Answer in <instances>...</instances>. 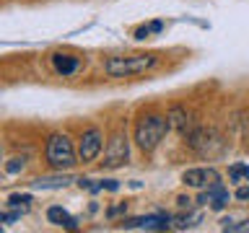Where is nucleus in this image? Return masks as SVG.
<instances>
[{"label":"nucleus","instance_id":"7","mask_svg":"<svg viewBox=\"0 0 249 233\" xmlns=\"http://www.w3.org/2000/svg\"><path fill=\"white\" fill-rule=\"evenodd\" d=\"M182 182L187 186H195V189H208L210 184H215L218 182V171L215 168H187L184 171V176H182Z\"/></svg>","mask_w":249,"mask_h":233},{"label":"nucleus","instance_id":"18","mask_svg":"<svg viewBox=\"0 0 249 233\" xmlns=\"http://www.w3.org/2000/svg\"><path fill=\"white\" fill-rule=\"evenodd\" d=\"M21 168H23V158H11V163H5L8 174H18Z\"/></svg>","mask_w":249,"mask_h":233},{"label":"nucleus","instance_id":"8","mask_svg":"<svg viewBox=\"0 0 249 233\" xmlns=\"http://www.w3.org/2000/svg\"><path fill=\"white\" fill-rule=\"evenodd\" d=\"M171 225V217L166 213H156V215H145V217H135L127 220L124 228H145V231H166Z\"/></svg>","mask_w":249,"mask_h":233},{"label":"nucleus","instance_id":"12","mask_svg":"<svg viewBox=\"0 0 249 233\" xmlns=\"http://www.w3.org/2000/svg\"><path fill=\"white\" fill-rule=\"evenodd\" d=\"M47 217H50V223H54V225H62V228H78V223H75V217L68 213V210H62L60 205H54V207H50L47 210Z\"/></svg>","mask_w":249,"mask_h":233},{"label":"nucleus","instance_id":"4","mask_svg":"<svg viewBox=\"0 0 249 233\" xmlns=\"http://www.w3.org/2000/svg\"><path fill=\"white\" fill-rule=\"evenodd\" d=\"M44 155L50 161L52 168H73L75 163V150H73V143L65 137V135H52L47 140V148H44Z\"/></svg>","mask_w":249,"mask_h":233},{"label":"nucleus","instance_id":"16","mask_svg":"<svg viewBox=\"0 0 249 233\" xmlns=\"http://www.w3.org/2000/svg\"><path fill=\"white\" fill-rule=\"evenodd\" d=\"M29 202H31V194H11L8 205H11V207H21V210H26V207H29Z\"/></svg>","mask_w":249,"mask_h":233},{"label":"nucleus","instance_id":"14","mask_svg":"<svg viewBox=\"0 0 249 233\" xmlns=\"http://www.w3.org/2000/svg\"><path fill=\"white\" fill-rule=\"evenodd\" d=\"M229 176L231 182H249V166L247 163H233L229 168Z\"/></svg>","mask_w":249,"mask_h":233},{"label":"nucleus","instance_id":"17","mask_svg":"<svg viewBox=\"0 0 249 233\" xmlns=\"http://www.w3.org/2000/svg\"><path fill=\"white\" fill-rule=\"evenodd\" d=\"M78 186H81V189H89V192L104 189V186H101V182H93V179H78Z\"/></svg>","mask_w":249,"mask_h":233},{"label":"nucleus","instance_id":"2","mask_svg":"<svg viewBox=\"0 0 249 233\" xmlns=\"http://www.w3.org/2000/svg\"><path fill=\"white\" fill-rule=\"evenodd\" d=\"M184 137H187L184 143L190 145L195 153L205 155V158H215V155H221L223 148H226V140L218 135V130H213V127H192Z\"/></svg>","mask_w":249,"mask_h":233},{"label":"nucleus","instance_id":"5","mask_svg":"<svg viewBox=\"0 0 249 233\" xmlns=\"http://www.w3.org/2000/svg\"><path fill=\"white\" fill-rule=\"evenodd\" d=\"M101 145H104V137H101V132L96 127L86 130L83 137H81V145H78V158L83 163L89 161H96V155L101 153Z\"/></svg>","mask_w":249,"mask_h":233},{"label":"nucleus","instance_id":"15","mask_svg":"<svg viewBox=\"0 0 249 233\" xmlns=\"http://www.w3.org/2000/svg\"><path fill=\"white\" fill-rule=\"evenodd\" d=\"M200 213H192V215H179L177 220H174V228H179V231H187V228H192V225H197L200 223Z\"/></svg>","mask_w":249,"mask_h":233},{"label":"nucleus","instance_id":"20","mask_svg":"<svg viewBox=\"0 0 249 233\" xmlns=\"http://www.w3.org/2000/svg\"><path fill=\"white\" fill-rule=\"evenodd\" d=\"M236 200H249V186H241V189H236Z\"/></svg>","mask_w":249,"mask_h":233},{"label":"nucleus","instance_id":"13","mask_svg":"<svg viewBox=\"0 0 249 233\" xmlns=\"http://www.w3.org/2000/svg\"><path fill=\"white\" fill-rule=\"evenodd\" d=\"M68 182H70L68 176H54V179H36V182H31V186L34 189H60Z\"/></svg>","mask_w":249,"mask_h":233},{"label":"nucleus","instance_id":"3","mask_svg":"<svg viewBox=\"0 0 249 233\" xmlns=\"http://www.w3.org/2000/svg\"><path fill=\"white\" fill-rule=\"evenodd\" d=\"M166 132H169V116H159V114L143 116L135 127V140H138L140 150H153Z\"/></svg>","mask_w":249,"mask_h":233},{"label":"nucleus","instance_id":"1","mask_svg":"<svg viewBox=\"0 0 249 233\" xmlns=\"http://www.w3.org/2000/svg\"><path fill=\"white\" fill-rule=\"evenodd\" d=\"M156 65V54H127V57H109L104 70L109 78H132L143 75Z\"/></svg>","mask_w":249,"mask_h":233},{"label":"nucleus","instance_id":"9","mask_svg":"<svg viewBox=\"0 0 249 233\" xmlns=\"http://www.w3.org/2000/svg\"><path fill=\"white\" fill-rule=\"evenodd\" d=\"M208 202H210V205H213L215 210H223L226 205H229V189H226L221 182L210 184L208 192L200 197V205H208Z\"/></svg>","mask_w":249,"mask_h":233},{"label":"nucleus","instance_id":"19","mask_svg":"<svg viewBox=\"0 0 249 233\" xmlns=\"http://www.w3.org/2000/svg\"><path fill=\"white\" fill-rule=\"evenodd\" d=\"M231 231H239V233H249V220L239 223V225H231Z\"/></svg>","mask_w":249,"mask_h":233},{"label":"nucleus","instance_id":"21","mask_svg":"<svg viewBox=\"0 0 249 233\" xmlns=\"http://www.w3.org/2000/svg\"><path fill=\"white\" fill-rule=\"evenodd\" d=\"M122 210H124V205H117V207H112V210H109V217H114L117 213H122Z\"/></svg>","mask_w":249,"mask_h":233},{"label":"nucleus","instance_id":"11","mask_svg":"<svg viewBox=\"0 0 249 233\" xmlns=\"http://www.w3.org/2000/svg\"><path fill=\"white\" fill-rule=\"evenodd\" d=\"M52 67L57 70L60 75H73L78 67H81V60L73 57V54H52Z\"/></svg>","mask_w":249,"mask_h":233},{"label":"nucleus","instance_id":"6","mask_svg":"<svg viewBox=\"0 0 249 233\" xmlns=\"http://www.w3.org/2000/svg\"><path fill=\"white\" fill-rule=\"evenodd\" d=\"M130 155V148H127V135H114L109 140V148H107V155H104V166L107 168H117L122 166L124 161H127Z\"/></svg>","mask_w":249,"mask_h":233},{"label":"nucleus","instance_id":"10","mask_svg":"<svg viewBox=\"0 0 249 233\" xmlns=\"http://www.w3.org/2000/svg\"><path fill=\"white\" fill-rule=\"evenodd\" d=\"M169 127H174V130L182 132V135H187V132L192 130V116H190V112H187V109H182V106H171V109H169Z\"/></svg>","mask_w":249,"mask_h":233}]
</instances>
